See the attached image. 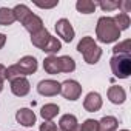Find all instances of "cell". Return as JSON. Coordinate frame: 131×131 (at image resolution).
I'll return each instance as SVG.
<instances>
[{"label":"cell","mask_w":131,"mask_h":131,"mask_svg":"<svg viewBox=\"0 0 131 131\" xmlns=\"http://www.w3.org/2000/svg\"><path fill=\"white\" fill-rule=\"evenodd\" d=\"M43 70H45L48 74H59V73H62L60 59H59L57 56H48V57L43 60Z\"/></svg>","instance_id":"obj_13"},{"label":"cell","mask_w":131,"mask_h":131,"mask_svg":"<svg viewBox=\"0 0 131 131\" xmlns=\"http://www.w3.org/2000/svg\"><path fill=\"white\" fill-rule=\"evenodd\" d=\"M119 120L114 116H105L99 120V131H117Z\"/></svg>","instance_id":"obj_14"},{"label":"cell","mask_w":131,"mask_h":131,"mask_svg":"<svg viewBox=\"0 0 131 131\" xmlns=\"http://www.w3.org/2000/svg\"><path fill=\"white\" fill-rule=\"evenodd\" d=\"M114 56H129L131 54V40L126 39L123 42H119L114 48H113Z\"/></svg>","instance_id":"obj_23"},{"label":"cell","mask_w":131,"mask_h":131,"mask_svg":"<svg viewBox=\"0 0 131 131\" xmlns=\"http://www.w3.org/2000/svg\"><path fill=\"white\" fill-rule=\"evenodd\" d=\"M3 91V83H0V93Z\"/></svg>","instance_id":"obj_32"},{"label":"cell","mask_w":131,"mask_h":131,"mask_svg":"<svg viewBox=\"0 0 131 131\" xmlns=\"http://www.w3.org/2000/svg\"><path fill=\"white\" fill-rule=\"evenodd\" d=\"M60 59V68H62V73H73L76 70V62L73 57L70 56H62L59 57Z\"/></svg>","instance_id":"obj_24"},{"label":"cell","mask_w":131,"mask_h":131,"mask_svg":"<svg viewBox=\"0 0 131 131\" xmlns=\"http://www.w3.org/2000/svg\"><path fill=\"white\" fill-rule=\"evenodd\" d=\"M40 131H57V125L54 122H46L43 120V123H40Z\"/></svg>","instance_id":"obj_27"},{"label":"cell","mask_w":131,"mask_h":131,"mask_svg":"<svg viewBox=\"0 0 131 131\" xmlns=\"http://www.w3.org/2000/svg\"><path fill=\"white\" fill-rule=\"evenodd\" d=\"M56 32H57V36H59L63 42H67V43L73 42V39H74V36H76L74 28H73V25L70 23L68 19H59V20L56 22Z\"/></svg>","instance_id":"obj_5"},{"label":"cell","mask_w":131,"mask_h":131,"mask_svg":"<svg viewBox=\"0 0 131 131\" xmlns=\"http://www.w3.org/2000/svg\"><path fill=\"white\" fill-rule=\"evenodd\" d=\"M119 8L122 9L123 14H128L131 11V2L129 0H122V2H119Z\"/></svg>","instance_id":"obj_28"},{"label":"cell","mask_w":131,"mask_h":131,"mask_svg":"<svg viewBox=\"0 0 131 131\" xmlns=\"http://www.w3.org/2000/svg\"><path fill=\"white\" fill-rule=\"evenodd\" d=\"M113 20H114L116 26L119 28V31L128 29V28H129V25H131V19H129V16H128V14H123V13L116 14V16L113 17Z\"/></svg>","instance_id":"obj_22"},{"label":"cell","mask_w":131,"mask_h":131,"mask_svg":"<svg viewBox=\"0 0 131 131\" xmlns=\"http://www.w3.org/2000/svg\"><path fill=\"white\" fill-rule=\"evenodd\" d=\"M60 94L67 99V100H77L80 96H82V86L77 80H65L63 83H60Z\"/></svg>","instance_id":"obj_3"},{"label":"cell","mask_w":131,"mask_h":131,"mask_svg":"<svg viewBox=\"0 0 131 131\" xmlns=\"http://www.w3.org/2000/svg\"><path fill=\"white\" fill-rule=\"evenodd\" d=\"M34 5H36V6H39V8H42V9H51V8H54V6H57V5H59V0H54V2H51V3H40V2H34Z\"/></svg>","instance_id":"obj_29"},{"label":"cell","mask_w":131,"mask_h":131,"mask_svg":"<svg viewBox=\"0 0 131 131\" xmlns=\"http://www.w3.org/2000/svg\"><path fill=\"white\" fill-rule=\"evenodd\" d=\"M5 43H6V36L3 32H0V49L5 46Z\"/></svg>","instance_id":"obj_31"},{"label":"cell","mask_w":131,"mask_h":131,"mask_svg":"<svg viewBox=\"0 0 131 131\" xmlns=\"http://www.w3.org/2000/svg\"><path fill=\"white\" fill-rule=\"evenodd\" d=\"M13 13H14V17H16V22H20V23H23V20L31 14V9L26 6V5H16L14 8H13Z\"/></svg>","instance_id":"obj_21"},{"label":"cell","mask_w":131,"mask_h":131,"mask_svg":"<svg viewBox=\"0 0 131 131\" xmlns=\"http://www.w3.org/2000/svg\"><path fill=\"white\" fill-rule=\"evenodd\" d=\"M57 131H60V129H57Z\"/></svg>","instance_id":"obj_34"},{"label":"cell","mask_w":131,"mask_h":131,"mask_svg":"<svg viewBox=\"0 0 131 131\" xmlns=\"http://www.w3.org/2000/svg\"><path fill=\"white\" fill-rule=\"evenodd\" d=\"M62 49V43H60V40L57 39V37H49V40H48V43L43 46V52H46V54H49V56H54L56 52H59Z\"/></svg>","instance_id":"obj_19"},{"label":"cell","mask_w":131,"mask_h":131,"mask_svg":"<svg viewBox=\"0 0 131 131\" xmlns=\"http://www.w3.org/2000/svg\"><path fill=\"white\" fill-rule=\"evenodd\" d=\"M96 5H99L102 11H114L119 8V2H114V0H100V2H96Z\"/></svg>","instance_id":"obj_26"},{"label":"cell","mask_w":131,"mask_h":131,"mask_svg":"<svg viewBox=\"0 0 131 131\" xmlns=\"http://www.w3.org/2000/svg\"><path fill=\"white\" fill-rule=\"evenodd\" d=\"M119 131H129V129H119Z\"/></svg>","instance_id":"obj_33"},{"label":"cell","mask_w":131,"mask_h":131,"mask_svg":"<svg viewBox=\"0 0 131 131\" xmlns=\"http://www.w3.org/2000/svg\"><path fill=\"white\" fill-rule=\"evenodd\" d=\"M16 120L23 126H32L36 123V114L29 108H20L16 113Z\"/></svg>","instance_id":"obj_10"},{"label":"cell","mask_w":131,"mask_h":131,"mask_svg":"<svg viewBox=\"0 0 131 131\" xmlns=\"http://www.w3.org/2000/svg\"><path fill=\"white\" fill-rule=\"evenodd\" d=\"M31 90V85H29V80L26 77H17L14 80H11V91L14 96L17 97H25Z\"/></svg>","instance_id":"obj_7"},{"label":"cell","mask_w":131,"mask_h":131,"mask_svg":"<svg viewBox=\"0 0 131 131\" xmlns=\"http://www.w3.org/2000/svg\"><path fill=\"white\" fill-rule=\"evenodd\" d=\"M96 37L100 43H113L116 40H119L120 37V31L116 26L113 17H100L97 20V26H96Z\"/></svg>","instance_id":"obj_1"},{"label":"cell","mask_w":131,"mask_h":131,"mask_svg":"<svg viewBox=\"0 0 131 131\" xmlns=\"http://www.w3.org/2000/svg\"><path fill=\"white\" fill-rule=\"evenodd\" d=\"M16 22L14 13L9 8H0V25L2 26H9Z\"/></svg>","instance_id":"obj_20"},{"label":"cell","mask_w":131,"mask_h":131,"mask_svg":"<svg viewBox=\"0 0 131 131\" xmlns=\"http://www.w3.org/2000/svg\"><path fill=\"white\" fill-rule=\"evenodd\" d=\"M14 65H16V68H17V71L20 73L22 77H26V76H29V74H34V73L37 71V67H39L37 59L32 57V56H25V57H22V59H20L17 63H14Z\"/></svg>","instance_id":"obj_4"},{"label":"cell","mask_w":131,"mask_h":131,"mask_svg":"<svg viewBox=\"0 0 131 131\" xmlns=\"http://www.w3.org/2000/svg\"><path fill=\"white\" fill-rule=\"evenodd\" d=\"M49 37H51V34L43 28L42 31H39L37 34H34V36H31V43L36 46V48H39V49H43V46L48 43V40H49Z\"/></svg>","instance_id":"obj_16"},{"label":"cell","mask_w":131,"mask_h":131,"mask_svg":"<svg viewBox=\"0 0 131 131\" xmlns=\"http://www.w3.org/2000/svg\"><path fill=\"white\" fill-rule=\"evenodd\" d=\"M108 99L111 103L114 105H122L125 100H126V93L122 86L119 85H113L108 88Z\"/></svg>","instance_id":"obj_11"},{"label":"cell","mask_w":131,"mask_h":131,"mask_svg":"<svg viewBox=\"0 0 131 131\" xmlns=\"http://www.w3.org/2000/svg\"><path fill=\"white\" fill-rule=\"evenodd\" d=\"M110 67L117 79H128L131 74V56H113L110 59Z\"/></svg>","instance_id":"obj_2"},{"label":"cell","mask_w":131,"mask_h":131,"mask_svg":"<svg viewBox=\"0 0 131 131\" xmlns=\"http://www.w3.org/2000/svg\"><path fill=\"white\" fill-rule=\"evenodd\" d=\"M76 131H99V122L94 119H86Z\"/></svg>","instance_id":"obj_25"},{"label":"cell","mask_w":131,"mask_h":131,"mask_svg":"<svg viewBox=\"0 0 131 131\" xmlns=\"http://www.w3.org/2000/svg\"><path fill=\"white\" fill-rule=\"evenodd\" d=\"M77 126H79V122L74 114H63L59 120L60 131H76Z\"/></svg>","instance_id":"obj_12"},{"label":"cell","mask_w":131,"mask_h":131,"mask_svg":"<svg viewBox=\"0 0 131 131\" xmlns=\"http://www.w3.org/2000/svg\"><path fill=\"white\" fill-rule=\"evenodd\" d=\"M59 105H56V103H46V105H43L42 106V110H40V116L43 117V120H46V122H51L57 114H59Z\"/></svg>","instance_id":"obj_17"},{"label":"cell","mask_w":131,"mask_h":131,"mask_svg":"<svg viewBox=\"0 0 131 131\" xmlns=\"http://www.w3.org/2000/svg\"><path fill=\"white\" fill-rule=\"evenodd\" d=\"M82 56H83V59H85V62L88 65H96L100 60V57H102V48L97 46V45H94L93 48H90L88 51H85Z\"/></svg>","instance_id":"obj_15"},{"label":"cell","mask_w":131,"mask_h":131,"mask_svg":"<svg viewBox=\"0 0 131 131\" xmlns=\"http://www.w3.org/2000/svg\"><path fill=\"white\" fill-rule=\"evenodd\" d=\"M83 108L88 111V113H96L102 108V97L99 93H88L86 97L83 99Z\"/></svg>","instance_id":"obj_9"},{"label":"cell","mask_w":131,"mask_h":131,"mask_svg":"<svg viewBox=\"0 0 131 131\" xmlns=\"http://www.w3.org/2000/svg\"><path fill=\"white\" fill-rule=\"evenodd\" d=\"M23 28L31 34V36H34V34H37L39 31H42L43 29V22H42V19L39 17V16H36V14H29L25 20H23Z\"/></svg>","instance_id":"obj_8"},{"label":"cell","mask_w":131,"mask_h":131,"mask_svg":"<svg viewBox=\"0 0 131 131\" xmlns=\"http://www.w3.org/2000/svg\"><path fill=\"white\" fill-rule=\"evenodd\" d=\"M6 80V67L0 63V83H3Z\"/></svg>","instance_id":"obj_30"},{"label":"cell","mask_w":131,"mask_h":131,"mask_svg":"<svg viewBox=\"0 0 131 131\" xmlns=\"http://www.w3.org/2000/svg\"><path fill=\"white\" fill-rule=\"evenodd\" d=\"M96 2L93 0H77L76 3V9L82 14H93L96 11Z\"/></svg>","instance_id":"obj_18"},{"label":"cell","mask_w":131,"mask_h":131,"mask_svg":"<svg viewBox=\"0 0 131 131\" xmlns=\"http://www.w3.org/2000/svg\"><path fill=\"white\" fill-rule=\"evenodd\" d=\"M37 93L40 96H45V97L57 96V94H60V83L57 80H52V79L40 80L37 85Z\"/></svg>","instance_id":"obj_6"}]
</instances>
